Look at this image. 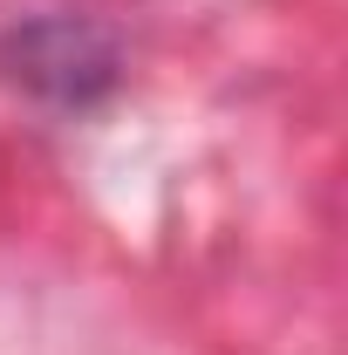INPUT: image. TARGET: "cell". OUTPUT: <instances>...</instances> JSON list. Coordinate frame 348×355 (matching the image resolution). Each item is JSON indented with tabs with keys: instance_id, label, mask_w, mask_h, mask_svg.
Returning a JSON list of instances; mask_svg holds the SVG:
<instances>
[{
	"instance_id": "1",
	"label": "cell",
	"mask_w": 348,
	"mask_h": 355,
	"mask_svg": "<svg viewBox=\"0 0 348 355\" xmlns=\"http://www.w3.org/2000/svg\"><path fill=\"white\" fill-rule=\"evenodd\" d=\"M0 69H7V83H21L55 110H89L96 96L116 89V42L82 14H35V21L7 28Z\"/></svg>"
}]
</instances>
